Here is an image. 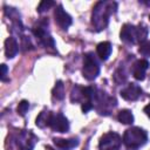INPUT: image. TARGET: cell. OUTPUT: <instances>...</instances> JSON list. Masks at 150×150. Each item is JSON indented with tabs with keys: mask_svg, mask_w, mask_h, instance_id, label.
I'll use <instances>...</instances> for the list:
<instances>
[{
	"mask_svg": "<svg viewBox=\"0 0 150 150\" xmlns=\"http://www.w3.org/2000/svg\"><path fill=\"white\" fill-rule=\"evenodd\" d=\"M117 9V4L115 1H100L95 5L91 13V25L97 30L101 32L107 28L109 23V16L114 14Z\"/></svg>",
	"mask_w": 150,
	"mask_h": 150,
	"instance_id": "1",
	"label": "cell"
},
{
	"mask_svg": "<svg viewBox=\"0 0 150 150\" xmlns=\"http://www.w3.org/2000/svg\"><path fill=\"white\" fill-rule=\"evenodd\" d=\"M38 138L29 130H20L15 134H12L7 143H9L8 150H32L36 143Z\"/></svg>",
	"mask_w": 150,
	"mask_h": 150,
	"instance_id": "2",
	"label": "cell"
},
{
	"mask_svg": "<svg viewBox=\"0 0 150 150\" xmlns=\"http://www.w3.org/2000/svg\"><path fill=\"white\" fill-rule=\"evenodd\" d=\"M121 40L125 43L134 45V43H142L146 41L148 38V29L146 27L139 25V26H134L131 23H125L123 25L121 33H120Z\"/></svg>",
	"mask_w": 150,
	"mask_h": 150,
	"instance_id": "3",
	"label": "cell"
},
{
	"mask_svg": "<svg viewBox=\"0 0 150 150\" xmlns=\"http://www.w3.org/2000/svg\"><path fill=\"white\" fill-rule=\"evenodd\" d=\"M124 145L129 150H137L143 146L148 141V134L144 129L139 127H131L127 129L122 138Z\"/></svg>",
	"mask_w": 150,
	"mask_h": 150,
	"instance_id": "4",
	"label": "cell"
},
{
	"mask_svg": "<svg viewBox=\"0 0 150 150\" xmlns=\"http://www.w3.org/2000/svg\"><path fill=\"white\" fill-rule=\"evenodd\" d=\"M116 105L117 101L115 97L108 96L104 91L97 90V94L94 100V108L97 110L100 115H109Z\"/></svg>",
	"mask_w": 150,
	"mask_h": 150,
	"instance_id": "5",
	"label": "cell"
},
{
	"mask_svg": "<svg viewBox=\"0 0 150 150\" xmlns=\"http://www.w3.org/2000/svg\"><path fill=\"white\" fill-rule=\"evenodd\" d=\"M82 74L88 81H93L100 75V63L93 53H87L84 55Z\"/></svg>",
	"mask_w": 150,
	"mask_h": 150,
	"instance_id": "6",
	"label": "cell"
},
{
	"mask_svg": "<svg viewBox=\"0 0 150 150\" xmlns=\"http://www.w3.org/2000/svg\"><path fill=\"white\" fill-rule=\"evenodd\" d=\"M122 144V138L118 134L110 131L104 134L100 138L98 149L100 150H120Z\"/></svg>",
	"mask_w": 150,
	"mask_h": 150,
	"instance_id": "7",
	"label": "cell"
},
{
	"mask_svg": "<svg viewBox=\"0 0 150 150\" xmlns=\"http://www.w3.org/2000/svg\"><path fill=\"white\" fill-rule=\"evenodd\" d=\"M33 33L36 36V39L40 41V43L43 45L46 48H48V47H50V48L55 47V43H54V40H53L52 35L49 34L48 29H46V25H41V23L36 25L33 28Z\"/></svg>",
	"mask_w": 150,
	"mask_h": 150,
	"instance_id": "8",
	"label": "cell"
},
{
	"mask_svg": "<svg viewBox=\"0 0 150 150\" xmlns=\"http://www.w3.org/2000/svg\"><path fill=\"white\" fill-rule=\"evenodd\" d=\"M49 127L56 131V132H67L69 130V122L67 120V117L61 114V112H57V114H53L52 115V118H50V122H49Z\"/></svg>",
	"mask_w": 150,
	"mask_h": 150,
	"instance_id": "9",
	"label": "cell"
},
{
	"mask_svg": "<svg viewBox=\"0 0 150 150\" xmlns=\"http://www.w3.org/2000/svg\"><path fill=\"white\" fill-rule=\"evenodd\" d=\"M142 93H143V90H142V88L138 84H136V83H129L127 87H124L121 90L120 95L125 101H136V100H138L141 97Z\"/></svg>",
	"mask_w": 150,
	"mask_h": 150,
	"instance_id": "10",
	"label": "cell"
},
{
	"mask_svg": "<svg viewBox=\"0 0 150 150\" xmlns=\"http://www.w3.org/2000/svg\"><path fill=\"white\" fill-rule=\"evenodd\" d=\"M54 18H55V22L60 26V28H62V29H64V30L68 29L69 26H70L71 22H73L71 16L63 9V7H62L61 5L56 6V8H55V11H54Z\"/></svg>",
	"mask_w": 150,
	"mask_h": 150,
	"instance_id": "11",
	"label": "cell"
},
{
	"mask_svg": "<svg viewBox=\"0 0 150 150\" xmlns=\"http://www.w3.org/2000/svg\"><path fill=\"white\" fill-rule=\"evenodd\" d=\"M148 68H149V62L146 60H137L131 67L134 77L138 81H143L145 79V73Z\"/></svg>",
	"mask_w": 150,
	"mask_h": 150,
	"instance_id": "12",
	"label": "cell"
},
{
	"mask_svg": "<svg viewBox=\"0 0 150 150\" xmlns=\"http://www.w3.org/2000/svg\"><path fill=\"white\" fill-rule=\"evenodd\" d=\"M19 50V46L16 40L13 36H9L5 40V55L7 59H13Z\"/></svg>",
	"mask_w": 150,
	"mask_h": 150,
	"instance_id": "13",
	"label": "cell"
},
{
	"mask_svg": "<svg viewBox=\"0 0 150 150\" xmlns=\"http://www.w3.org/2000/svg\"><path fill=\"white\" fill-rule=\"evenodd\" d=\"M70 101L73 103L81 102L84 103L87 101V94H86V88L80 87V86H74L70 93Z\"/></svg>",
	"mask_w": 150,
	"mask_h": 150,
	"instance_id": "14",
	"label": "cell"
},
{
	"mask_svg": "<svg viewBox=\"0 0 150 150\" xmlns=\"http://www.w3.org/2000/svg\"><path fill=\"white\" fill-rule=\"evenodd\" d=\"M53 142L59 149H62V150H70V149H73V148L79 145V139L77 138H69V139L54 138Z\"/></svg>",
	"mask_w": 150,
	"mask_h": 150,
	"instance_id": "15",
	"label": "cell"
},
{
	"mask_svg": "<svg viewBox=\"0 0 150 150\" xmlns=\"http://www.w3.org/2000/svg\"><path fill=\"white\" fill-rule=\"evenodd\" d=\"M111 50H112V47H111V43L109 41H103V42H100L96 47V53L98 55V57L103 61H105L110 54H111Z\"/></svg>",
	"mask_w": 150,
	"mask_h": 150,
	"instance_id": "16",
	"label": "cell"
},
{
	"mask_svg": "<svg viewBox=\"0 0 150 150\" xmlns=\"http://www.w3.org/2000/svg\"><path fill=\"white\" fill-rule=\"evenodd\" d=\"M52 112L49 110H43L41 111L38 117H36V121H35V124L39 127V128H46V127H49V122H50V118H52Z\"/></svg>",
	"mask_w": 150,
	"mask_h": 150,
	"instance_id": "17",
	"label": "cell"
},
{
	"mask_svg": "<svg viewBox=\"0 0 150 150\" xmlns=\"http://www.w3.org/2000/svg\"><path fill=\"white\" fill-rule=\"evenodd\" d=\"M117 120H118L121 123H123V124H131V123L134 122V115H132V112H131L130 110L123 109V110H121V111L118 112Z\"/></svg>",
	"mask_w": 150,
	"mask_h": 150,
	"instance_id": "18",
	"label": "cell"
},
{
	"mask_svg": "<svg viewBox=\"0 0 150 150\" xmlns=\"http://www.w3.org/2000/svg\"><path fill=\"white\" fill-rule=\"evenodd\" d=\"M53 97L56 100H63L64 97V84L62 81H57L53 88Z\"/></svg>",
	"mask_w": 150,
	"mask_h": 150,
	"instance_id": "19",
	"label": "cell"
},
{
	"mask_svg": "<svg viewBox=\"0 0 150 150\" xmlns=\"http://www.w3.org/2000/svg\"><path fill=\"white\" fill-rule=\"evenodd\" d=\"M114 80H115V82H116L117 84L124 83L125 80H127V74H125V71H124L122 68L117 69V70L115 71V75H114Z\"/></svg>",
	"mask_w": 150,
	"mask_h": 150,
	"instance_id": "20",
	"label": "cell"
},
{
	"mask_svg": "<svg viewBox=\"0 0 150 150\" xmlns=\"http://www.w3.org/2000/svg\"><path fill=\"white\" fill-rule=\"evenodd\" d=\"M54 5H55V2H54V1L43 0V1H41V2L39 4V6H38V12H39V13H43V12L48 11L50 7H53Z\"/></svg>",
	"mask_w": 150,
	"mask_h": 150,
	"instance_id": "21",
	"label": "cell"
},
{
	"mask_svg": "<svg viewBox=\"0 0 150 150\" xmlns=\"http://www.w3.org/2000/svg\"><path fill=\"white\" fill-rule=\"evenodd\" d=\"M138 53L141 55H144V56H150V41H144L139 45V48H138Z\"/></svg>",
	"mask_w": 150,
	"mask_h": 150,
	"instance_id": "22",
	"label": "cell"
},
{
	"mask_svg": "<svg viewBox=\"0 0 150 150\" xmlns=\"http://www.w3.org/2000/svg\"><path fill=\"white\" fill-rule=\"evenodd\" d=\"M28 109H29V102L26 101V100H22V101L19 103L16 110H18V114H19L20 116H25L26 112L28 111Z\"/></svg>",
	"mask_w": 150,
	"mask_h": 150,
	"instance_id": "23",
	"label": "cell"
},
{
	"mask_svg": "<svg viewBox=\"0 0 150 150\" xmlns=\"http://www.w3.org/2000/svg\"><path fill=\"white\" fill-rule=\"evenodd\" d=\"M6 75H7V66L6 64H1V80L2 81H6Z\"/></svg>",
	"mask_w": 150,
	"mask_h": 150,
	"instance_id": "24",
	"label": "cell"
},
{
	"mask_svg": "<svg viewBox=\"0 0 150 150\" xmlns=\"http://www.w3.org/2000/svg\"><path fill=\"white\" fill-rule=\"evenodd\" d=\"M143 111H144V112H145V115H146V116L150 118V103H149V104H146V105L144 107Z\"/></svg>",
	"mask_w": 150,
	"mask_h": 150,
	"instance_id": "25",
	"label": "cell"
},
{
	"mask_svg": "<svg viewBox=\"0 0 150 150\" xmlns=\"http://www.w3.org/2000/svg\"><path fill=\"white\" fill-rule=\"evenodd\" d=\"M149 19H150V16H149Z\"/></svg>",
	"mask_w": 150,
	"mask_h": 150,
	"instance_id": "26",
	"label": "cell"
}]
</instances>
